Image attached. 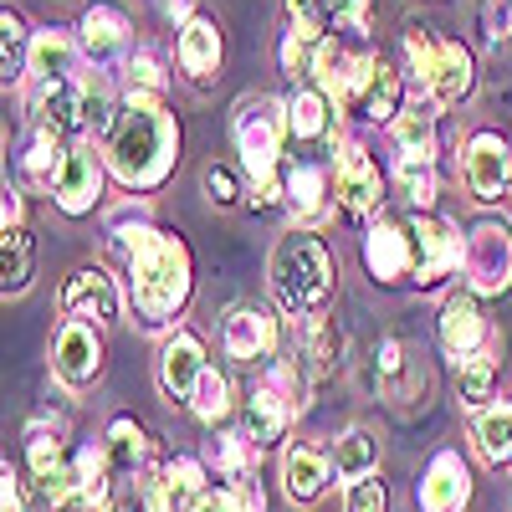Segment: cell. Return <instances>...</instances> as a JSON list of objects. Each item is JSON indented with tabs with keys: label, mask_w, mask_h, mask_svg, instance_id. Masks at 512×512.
Returning <instances> with one entry per match:
<instances>
[{
	"label": "cell",
	"mask_w": 512,
	"mask_h": 512,
	"mask_svg": "<svg viewBox=\"0 0 512 512\" xmlns=\"http://www.w3.org/2000/svg\"><path fill=\"white\" fill-rule=\"evenodd\" d=\"M344 512H390V492H384L379 472L349 482V492H344Z\"/></svg>",
	"instance_id": "45"
},
{
	"label": "cell",
	"mask_w": 512,
	"mask_h": 512,
	"mask_svg": "<svg viewBox=\"0 0 512 512\" xmlns=\"http://www.w3.org/2000/svg\"><path fill=\"white\" fill-rule=\"evenodd\" d=\"M82 128H93V134H103V128H113V88L103 72H82Z\"/></svg>",
	"instance_id": "40"
},
{
	"label": "cell",
	"mask_w": 512,
	"mask_h": 512,
	"mask_svg": "<svg viewBox=\"0 0 512 512\" xmlns=\"http://www.w3.org/2000/svg\"><path fill=\"white\" fill-rule=\"evenodd\" d=\"M36 128H52V134H77L82 128V82H41L36 93Z\"/></svg>",
	"instance_id": "26"
},
{
	"label": "cell",
	"mask_w": 512,
	"mask_h": 512,
	"mask_svg": "<svg viewBox=\"0 0 512 512\" xmlns=\"http://www.w3.org/2000/svg\"><path fill=\"white\" fill-rule=\"evenodd\" d=\"M180 154V123L164 103H123L108 128V169L128 190H154L169 180Z\"/></svg>",
	"instance_id": "1"
},
{
	"label": "cell",
	"mask_w": 512,
	"mask_h": 512,
	"mask_svg": "<svg viewBox=\"0 0 512 512\" xmlns=\"http://www.w3.org/2000/svg\"><path fill=\"white\" fill-rule=\"evenodd\" d=\"M221 26L210 21V16H190L185 26H180V41H175V57H180V67L195 77V82H205V77H216V67H221Z\"/></svg>",
	"instance_id": "21"
},
{
	"label": "cell",
	"mask_w": 512,
	"mask_h": 512,
	"mask_svg": "<svg viewBox=\"0 0 512 512\" xmlns=\"http://www.w3.org/2000/svg\"><path fill=\"white\" fill-rule=\"evenodd\" d=\"M492 390H497V359L492 354H472L456 364V395L466 410H487Z\"/></svg>",
	"instance_id": "36"
},
{
	"label": "cell",
	"mask_w": 512,
	"mask_h": 512,
	"mask_svg": "<svg viewBox=\"0 0 512 512\" xmlns=\"http://www.w3.org/2000/svg\"><path fill=\"white\" fill-rule=\"evenodd\" d=\"M477 451H482L492 466H507V461H512V400L487 405V410L477 415Z\"/></svg>",
	"instance_id": "34"
},
{
	"label": "cell",
	"mask_w": 512,
	"mask_h": 512,
	"mask_svg": "<svg viewBox=\"0 0 512 512\" xmlns=\"http://www.w3.org/2000/svg\"><path fill=\"white\" fill-rule=\"evenodd\" d=\"M395 190L425 216L436 205V154H395Z\"/></svg>",
	"instance_id": "27"
},
{
	"label": "cell",
	"mask_w": 512,
	"mask_h": 512,
	"mask_svg": "<svg viewBox=\"0 0 512 512\" xmlns=\"http://www.w3.org/2000/svg\"><path fill=\"white\" fill-rule=\"evenodd\" d=\"M190 410H195V420H205V425L226 420V410H231V384H226L221 369H205V374H200L195 395H190Z\"/></svg>",
	"instance_id": "41"
},
{
	"label": "cell",
	"mask_w": 512,
	"mask_h": 512,
	"mask_svg": "<svg viewBox=\"0 0 512 512\" xmlns=\"http://www.w3.org/2000/svg\"><path fill=\"white\" fill-rule=\"evenodd\" d=\"M0 221H6V231H21V226H26V200H21V190H11V185H6V216H0Z\"/></svg>",
	"instance_id": "50"
},
{
	"label": "cell",
	"mask_w": 512,
	"mask_h": 512,
	"mask_svg": "<svg viewBox=\"0 0 512 512\" xmlns=\"http://www.w3.org/2000/svg\"><path fill=\"white\" fill-rule=\"evenodd\" d=\"M26 461H31V477H36V482H47V477L62 472L72 456H67V446H62L57 431H52V436H47V431H31V441H26Z\"/></svg>",
	"instance_id": "42"
},
{
	"label": "cell",
	"mask_w": 512,
	"mask_h": 512,
	"mask_svg": "<svg viewBox=\"0 0 512 512\" xmlns=\"http://www.w3.org/2000/svg\"><path fill=\"white\" fill-rule=\"evenodd\" d=\"M364 57H369V52H359L349 36H328V41H318V57H313L318 93H323L328 103L344 108V103H349V93H354V82H359Z\"/></svg>",
	"instance_id": "16"
},
{
	"label": "cell",
	"mask_w": 512,
	"mask_h": 512,
	"mask_svg": "<svg viewBox=\"0 0 512 512\" xmlns=\"http://www.w3.org/2000/svg\"><path fill=\"white\" fill-rule=\"evenodd\" d=\"M77 31H82V52L93 62H113L128 52V16L118 6H93L77 21Z\"/></svg>",
	"instance_id": "24"
},
{
	"label": "cell",
	"mask_w": 512,
	"mask_h": 512,
	"mask_svg": "<svg viewBox=\"0 0 512 512\" xmlns=\"http://www.w3.org/2000/svg\"><path fill=\"white\" fill-rule=\"evenodd\" d=\"M333 180H338V200H344L349 216H369V210L379 205V195H384L379 164L354 139H338V149H333Z\"/></svg>",
	"instance_id": "12"
},
{
	"label": "cell",
	"mask_w": 512,
	"mask_h": 512,
	"mask_svg": "<svg viewBox=\"0 0 512 512\" xmlns=\"http://www.w3.org/2000/svg\"><path fill=\"white\" fill-rule=\"evenodd\" d=\"M461 180L482 205H497L512 190V149L502 134H472L461 154Z\"/></svg>",
	"instance_id": "7"
},
{
	"label": "cell",
	"mask_w": 512,
	"mask_h": 512,
	"mask_svg": "<svg viewBox=\"0 0 512 512\" xmlns=\"http://www.w3.org/2000/svg\"><path fill=\"white\" fill-rule=\"evenodd\" d=\"M0 72H6V88L11 82H21V72H31V36H26V21L6 6L0 11Z\"/></svg>",
	"instance_id": "38"
},
{
	"label": "cell",
	"mask_w": 512,
	"mask_h": 512,
	"mask_svg": "<svg viewBox=\"0 0 512 512\" xmlns=\"http://www.w3.org/2000/svg\"><path fill=\"white\" fill-rule=\"evenodd\" d=\"M364 267H369V277L384 282V287H395V282L415 277L410 221H395V216L369 221V231H364Z\"/></svg>",
	"instance_id": "9"
},
{
	"label": "cell",
	"mask_w": 512,
	"mask_h": 512,
	"mask_svg": "<svg viewBox=\"0 0 512 512\" xmlns=\"http://www.w3.org/2000/svg\"><path fill=\"white\" fill-rule=\"evenodd\" d=\"M277 57H282V72L297 82V77H303V72H313V57H318V47H313V41L308 36H297L292 26H287V36H282V47H277Z\"/></svg>",
	"instance_id": "46"
},
{
	"label": "cell",
	"mask_w": 512,
	"mask_h": 512,
	"mask_svg": "<svg viewBox=\"0 0 512 512\" xmlns=\"http://www.w3.org/2000/svg\"><path fill=\"white\" fill-rule=\"evenodd\" d=\"M461 272H466V292H477V297L507 292L512 287V236H507V226L482 221L472 236H466Z\"/></svg>",
	"instance_id": "6"
},
{
	"label": "cell",
	"mask_w": 512,
	"mask_h": 512,
	"mask_svg": "<svg viewBox=\"0 0 512 512\" xmlns=\"http://www.w3.org/2000/svg\"><path fill=\"white\" fill-rule=\"evenodd\" d=\"M400 72L384 62V57H364V67H359V82H354V93H349V103H344V113H354V118H364V123H395L400 118Z\"/></svg>",
	"instance_id": "11"
},
{
	"label": "cell",
	"mask_w": 512,
	"mask_h": 512,
	"mask_svg": "<svg viewBox=\"0 0 512 512\" xmlns=\"http://www.w3.org/2000/svg\"><path fill=\"white\" fill-rule=\"evenodd\" d=\"M164 6H169V16H185L190 21V0H164Z\"/></svg>",
	"instance_id": "52"
},
{
	"label": "cell",
	"mask_w": 512,
	"mask_h": 512,
	"mask_svg": "<svg viewBox=\"0 0 512 512\" xmlns=\"http://www.w3.org/2000/svg\"><path fill=\"white\" fill-rule=\"evenodd\" d=\"M333 472L344 482H359V477H374L379 472V441L364 431V425H354V431L338 436L333 446Z\"/></svg>",
	"instance_id": "32"
},
{
	"label": "cell",
	"mask_w": 512,
	"mask_h": 512,
	"mask_svg": "<svg viewBox=\"0 0 512 512\" xmlns=\"http://www.w3.org/2000/svg\"><path fill=\"white\" fill-rule=\"evenodd\" d=\"M246 441L262 451V446H272V441H282V431H287V420H292V410H287V400L272 390V384L262 379L256 390L246 395Z\"/></svg>",
	"instance_id": "25"
},
{
	"label": "cell",
	"mask_w": 512,
	"mask_h": 512,
	"mask_svg": "<svg viewBox=\"0 0 512 512\" xmlns=\"http://www.w3.org/2000/svg\"><path fill=\"white\" fill-rule=\"evenodd\" d=\"M205 369H210V364H205L200 338H195V333H185V328H180V333L159 349V384H164V395H169V400H190Z\"/></svg>",
	"instance_id": "18"
},
{
	"label": "cell",
	"mask_w": 512,
	"mask_h": 512,
	"mask_svg": "<svg viewBox=\"0 0 512 512\" xmlns=\"http://www.w3.org/2000/svg\"><path fill=\"white\" fill-rule=\"evenodd\" d=\"M0 512H26V497H21V482H16V472H11V461L0 466Z\"/></svg>",
	"instance_id": "49"
},
{
	"label": "cell",
	"mask_w": 512,
	"mask_h": 512,
	"mask_svg": "<svg viewBox=\"0 0 512 512\" xmlns=\"http://www.w3.org/2000/svg\"><path fill=\"white\" fill-rule=\"evenodd\" d=\"M205 190H210V200L231 205V200H236V180H231V169H216V164H210V169H205Z\"/></svg>",
	"instance_id": "48"
},
{
	"label": "cell",
	"mask_w": 512,
	"mask_h": 512,
	"mask_svg": "<svg viewBox=\"0 0 512 512\" xmlns=\"http://www.w3.org/2000/svg\"><path fill=\"white\" fill-rule=\"evenodd\" d=\"M338 354H344V328L328 323V318H313L308 333H303V359H308L313 379H328L338 369Z\"/></svg>",
	"instance_id": "37"
},
{
	"label": "cell",
	"mask_w": 512,
	"mask_h": 512,
	"mask_svg": "<svg viewBox=\"0 0 512 512\" xmlns=\"http://www.w3.org/2000/svg\"><path fill=\"white\" fill-rule=\"evenodd\" d=\"M405 62L436 108H451L472 93V52L461 41H436L431 26H405Z\"/></svg>",
	"instance_id": "5"
},
{
	"label": "cell",
	"mask_w": 512,
	"mask_h": 512,
	"mask_svg": "<svg viewBox=\"0 0 512 512\" xmlns=\"http://www.w3.org/2000/svg\"><path fill=\"white\" fill-rule=\"evenodd\" d=\"M333 169L328 164H292L287 169V205L297 210V221L318 226L328 216V195H333Z\"/></svg>",
	"instance_id": "22"
},
{
	"label": "cell",
	"mask_w": 512,
	"mask_h": 512,
	"mask_svg": "<svg viewBox=\"0 0 512 512\" xmlns=\"http://www.w3.org/2000/svg\"><path fill=\"white\" fill-rule=\"evenodd\" d=\"M282 487H287V497L292 502H318L323 492H328V461H323V451H313V446H287V456H282Z\"/></svg>",
	"instance_id": "23"
},
{
	"label": "cell",
	"mask_w": 512,
	"mask_h": 512,
	"mask_svg": "<svg viewBox=\"0 0 512 512\" xmlns=\"http://www.w3.org/2000/svg\"><path fill=\"white\" fill-rule=\"evenodd\" d=\"M103 451H108L113 477L139 472V466L149 461V436H144V425H139L134 415H118V420L108 425V441H103Z\"/></svg>",
	"instance_id": "28"
},
{
	"label": "cell",
	"mask_w": 512,
	"mask_h": 512,
	"mask_svg": "<svg viewBox=\"0 0 512 512\" xmlns=\"http://www.w3.org/2000/svg\"><path fill=\"white\" fill-rule=\"evenodd\" d=\"M410 251H415V282L420 287H431V282H441V277H451L456 267H461V236H456V226L451 221H441V216H415L410 221Z\"/></svg>",
	"instance_id": "8"
},
{
	"label": "cell",
	"mask_w": 512,
	"mask_h": 512,
	"mask_svg": "<svg viewBox=\"0 0 512 512\" xmlns=\"http://www.w3.org/2000/svg\"><path fill=\"white\" fill-rule=\"evenodd\" d=\"M62 164H67L62 134H52V128H36L31 144H26V154H21V175H26L31 185H47V190H57V180H62Z\"/></svg>",
	"instance_id": "29"
},
{
	"label": "cell",
	"mask_w": 512,
	"mask_h": 512,
	"mask_svg": "<svg viewBox=\"0 0 512 512\" xmlns=\"http://www.w3.org/2000/svg\"><path fill=\"white\" fill-rule=\"evenodd\" d=\"M466 502H472V472L461 466V456L441 451L420 477V507L425 512H461Z\"/></svg>",
	"instance_id": "19"
},
{
	"label": "cell",
	"mask_w": 512,
	"mask_h": 512,
	"mask_svg": "<svg viewBox=\"0 0 512 512\" xmlns=\"http://www.w3.org/2000/svg\"><path fill=\"white\" fill-rule=\"evenodd\" d=\"M77 62H82V36H72V31H62V26H47V31L31 36V72H36V82L82 77Z\"/></svg>",
	"instance_id": "20"
},
{
	"label": "cell",
	"mask_w": 512,
	"mask_h": 512,
	"mask_svg": "<svg viewBox=\"0 0 512 512\" xmlns=\"http://www.w3.org/2000/svg\"><path fill=\"white\" fill-rule=\"evenodd\" d=\"M374 364H379V384H384V395H390V400H410L420 390V374L410 369L400 338H384V344L374 349Z\"/></svg>",
	"instance_id": "35"
},
{
	"label": "cell",
	"mask_w": 512,
	"mask_h": 512,
	"mask_svg": "<svg viewBox=\"0 0 512 512\" xmlns=\"http://www.w3.org/2000/svg\"><path fill=\"white\" fill-rule=\"evenodd\" d=\"M231 497H236V512H267V497H262V487H256V477L231 482Z\"/></svg>",
	"instance_id": "47"
},
{
	"label": "cell",
	"mask_w": 512,
	"mask_h": 512,
	"mask_svg": "<svg viewBox=\"0 0 512 512\" xmlns=\"http://www.w3.org/2000/svg\"><path fill=\"white\" fill-rule=\"evenodd\" d=\"M441 344L446 354L461 364V359H472V354H487V318L477 308V292H451L446 297V308H441Z\"/></svg>",
	"instance_id": "17"
},
{
	"label": "cell",
	"mask_w": 512,
	"mask_h": 512,
	"mask_svg": "<svg viewBox=\"0 0 512 512\" xmlns=\"http://www.w3.org/2000/svg\"><path fill=\"white\" fill-rule=\"evenodd\" d=\"M328 108H333V103H328L318 88H297V93L287 98V134H292V139H323L328 123H333Z\"/></svg>",
	"instance_id": "33"
},
{
	"label": "cell",
	"mask_w": 512,
	"mask_h": 512,
	"mask_svg": "<svg viewBox=\"0 0 512 512\" xmlns=\"http://www.w3.org/2000/svg\"><path fill=\"white\" fill-rule=\"evenodd\" d=\"M216 466H221V477H231V482H241V477H251L246 466H251V456H256V446L246 441V436H216Z\"/></svg>",
	"instance_id": "44"
},
{
	"label": "cell",
	"mask_w": 512,
	"mask_h": 512,
	"mask_svg": "<svg viewBox=\"0 0 512 512\" xmlns=\"http://www.w3.org/2000/svg\"><path fill=\"white\" fill-rule=\"evenodd\" d=\"M52 369L67 390H82V384H93L98 369H103V338L88 328V323H62L57 344H52Z\"/></svg>",
	"instance_id": "15"
},
{
	"label": "cell",
	"mask_w": 512,
	"mask_h": 512,
	"mask_svg": "<svg viewBox=\"0 0 512 512\" xmlns=\"http://www.w3.org/2000/svg\"><path fill=\"white\" fill-rule=\"evenodd\" d=\"M62 313L67 323H113L118 318V287L103 267H77L62 282Z\"/></svg>",
	"instance_id": "13"
},
{
	"label": "cell",
	"mask_w": 512,
	"mask_h": 512,
	"mask_svg": "<svg viewBox=\"0 0 512 512\" xmlns=\"http://www.w3.org/2000/svg\"><path fill=\"white\" fill-rule=\"evenodd\" d=\"M26 282H31V231L21 226V231H6V241H0V287L11 297Z\"/></svg>",
	"instance_id": "39"
},
{
	"label": "cell",
	"mask_w": 512,
	"mask_h": 512,
	"mask_svg": "<svg viewBox=\"0 0 512 512\" xmlns=\"http://www.w3.org/2000/svg\"><path fill=\"white\" fill-rule=\"evenodd\" d=\"M272 292L287 318H323L328 297H333V256L313 231H287L272 246Z\"/></svg>",
	"instance_id": "2"
},
{
	"label": "cell",
	"mask_w": 512,
	"mask_h": 512,
	"mask_svg": "<svg viewBox=\"0 0 512 512\" xmlns=\"http://www.w3.org/2000/svg\"><path fill=\"white\" fill-rule=\"evenodd\" d=\"M221 344L236 364H262L277 354V318L262 303H236L221 318Z\"/></svg>",
	"instance_id": "10"
},
{
	"label": "cell",
	"mask_w": 512,
	"mask_h": 512,
	"mask_svg": "<svg viewBox=\"0 0 512 512\" xmlns=\"http://www.w3.org/2000/svg\"><path fill=\"white\" fill-rule=\"evenodd\" d=\"M390 134H395L400 154H436V103L425 98V103L400 108V118L390 123Z\"/></svg>",
	"instance_id": "31"
},
{
	"label": "cell",
	"mask_w": 512,
	"mask_h": 512,
	"mask_svg": "<svg viewBox=\"0 0 512 512\" xmlns=\"http://www.w3.org/2000/svg\"><path fill=\"white\" fill-rule=\"evenodd\" d=\"M231 134L241 149V169L251 175V200L256 205H277L287 200V180H277V159H282V139H287V103L251 93L236 103Z\"/></svg>",
	"instance_id": "3"
},
{
	"label": "cell",
	"mask_w": 512,
	"mask_h": 512,
	"mask_svg": "<svg viewBox=\"0 0 512 512\" xmlns=\"http://www.w3.org/2000/svg\"><path fill=\"white\" fill-rule=\"evenodd\" d=\"M128 272H134V303L144 313V323H169L185 297H190V251L180 236L169 231H154V241L128 262Z\"/></svg>",
	"instance_id": "4"
},
{
	"label": "cell",
	"mask_w": 512,
	"mask_h": 512,
	"mask_svg": "<svg viewBox=\"0 0 512 512\" xmlns=\"http://www.w3.org/2000/svg\"><path fill=\"white\" fill-rule=\"evenodd\" d=\"M123 77V103H164V62L159 52H134V57H123L118 67Z\"/></svg>",
	"instance_id": "30"
},
{
	"label": "cell",
	"mask_w": 512,
	"mask_h": 512,
	"mask_svg": "<svg viewBox=\"0 0 512 512\" xmlns=\"http://www.w3.org/2000/svg\"><path fill=\"white\" fill-rule=\"evenodd\" d=\"M52 195L62 205V216H88V210L98 205V195H103V154L93 144H72Z\"/></svg>",
	"instance_id": "14"
},
{
	"label": "cell",
	"mask_w": 512,
	"mask_h": 512,
	"mask_svg": "<svg viewBox=\"0 0 512 512\" xmlns=\"http://www.w3.org/2000/svg\"><path fill=\"white\" fill-rule=\"evenodd\" d=\"M287 16H292V31L308 36L313 47L333 36V6L328 0H287Z\"/></svg>",
	"instance_id": "43"
},
{
	"label": "cell",
	"mask_w": 512,
	"mask_h": 512,
	"mask_svg": "<svg viewBox=\"0 0 512 512\" xmlns=\"http://www.w3.org/2000/svg\"><path fill=\"white\" fill-rule=\"evenodd\" d=\"M195 512H236V497H231V487H226V492H210V497H205Z\"/></svg>",
	"instance_id": "51"
}]
</instances>
